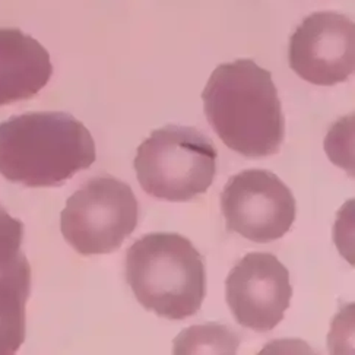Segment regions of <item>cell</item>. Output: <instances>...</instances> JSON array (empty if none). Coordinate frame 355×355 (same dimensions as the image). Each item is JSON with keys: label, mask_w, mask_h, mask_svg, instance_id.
<instances>
[{"label": "cell", "mask_w": 355, "mask_h": 355, "mask_svg": "<svg viewBox=\"0 0 355 355\" xmlns=\"http://www.w3.org/2000/svg\"><path fill=\"white\" fill-rule=\"evenodd\" d=\"M205 114L221 141L248 158L279 153L285 120L270 72L253 60L218 66L202 92Z\"/></svg>", "instance_id": "cell-1"}, {"label": "cell", "mask_w": 355, "mask_h": 355, "mask_svg": "<svg viewBox=\"0 0 355 355\" xmlns=\"http://www.w3.org/2000/svg\"><path fill=\"white\" fill-rule=\"evenodd\" d=\"M31 291V266L21 253L0 269V355L15 354L25 340V306Z\"/></svg>", "instance_id": "cell-10"}, {"label": "cell", "mask_w": 355, "mask_h": 355, "mask_svg": "<svg viewBox=\"0 0 355 355\" xmlns=\"http://www.w3.org/2000/svg\"><path fill=\"white\" fill-rule=\"evenodd\" d=\"M240 336L224 324H200L183 331L174 340V354H236Z\"/></svg>", "instance_id": "cell-11"}, {"label": "cell", "mask_w": 355, "mask_h": 355, "mask_svg": "<svg viewBox=\"0 0 355 355\" xmlns=\"http://www.w3.org/2000/svg\"><path fill=\"white\" fill-rule=\"evenodd\" d=\"M24 224L0 207V269L6 268L21 254Z\"/></svg>", "instance_id": "cell-12"}, {"label": "cell", "mask_w": 355, "mask_h": 355, "mask_svg": "<svg viewBox=\"0 0 355 355\" xmlns=\"http://www.w3.org/2000/svg\"><path fill=\"white\" fill-rule=\"evenodd\" d=\"M51 73L50 54L35 38L0 28V107L33 98Z\"/></svg>", "instance_id": "cell-9"}, {"label": "cell", "mask_w": 355, "mask_h": 355, "mask_svg": "<svg viewBox=\"0 0 355 355\" xmlns=\"http://www.w3.org/2000/svg\"><path fill=\"white\" fill-rule=\"evenodd\" d=\"M97 158L89 130L66 113H26L0 123V174L28 187H56Z\"/></svg>", "instance_id": "cell-2"}, {"label": "cell", "mask_w": 355, "mask_h": 355, "mask_svg": "<svg viewBox=\"0 0 355 355\" xmlns=\"http://www.w3.org/2000/svg\"><path fill=\"white\" fill-rule=\"evenodd\" d=\"M139 205L129 184L95 177L67 199L60 215L64 240L82 256L113 253L138 225Z\"/></svg>", "instance_id": "cell-5"}, {"label": "cell", "mask_w": 355, "mask_h": 355, "mask_svg": "<svg viewBox=\"0 0 355 355\" xmlns=\"http://www.w3.org/2000/svg\"><path fill=\"white\" fill-rule=\"evenodd\" d=\"M291 297L288 269L270 253L244 256L225 281V298L237 323L256 332L277 327Z\"/></svg>", "instance_id": "cell-7"}, {"label": "cell", "mask_w": 355, "mask_h": 355, "mask_svg": "<svg viewBox=\"0 0 355 355\" xmlns=\"http://www.w3.org/2000/svg\"><path fill=\"white\" fill-rule=\"evenodd\" d=\"M216 148L195 128L168 125L138 148L135 170L148 195L187 202L207 192L216 174Z\"/></svg>", "instance_id": "cell-4"}, {"label": "cell", "mask_w": 355, "mask_h": 355, "mask_svg": "<svg viewBox=\"0 0 355 355\" xmlns=\"http://www.w3.org/2000/svg\"><path fill=\"white\" fill-rule=\"evenodd\" d=\"M221 211L231 233L254 243H269L288 233L297 205L278 175L266 170H245L225 184Z\"/></svg>", "instance_id": "cell-6"}, {"label": "cell", "mask_w": 355, "mask_h": 355, "mask_svg": "<svg viewBox=\"0 0 355 355\" xmlns=\"http://www.w3.org/2000/svg\"><path fill=\"white\" fill-rule=\"evenodd\" d=\"M291 69L310 84L332 87L355 69L354 21L335 12L307 17L290 40Z\"/></svg>", "instance_id": "cell-8"}, {"label": "cell", "mask_w": 355, "mask_h": 355, "mask_svg": "<svg viewBox=\"0 0 355 355\" xmlns=\"http://www.w3.org/2000/svg\"><path fill=\"white\" fill-rule=\"evenodd\" d=\"M126 281L146 310L168 320L196 315L207 294L200 253L189 239L174 233L135 241L126 254Z\"/></svg>", "instance_id": "cell-3"}]
</instances>
